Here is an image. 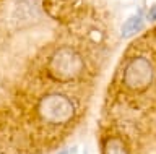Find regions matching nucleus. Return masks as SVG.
Wrapping results in <instances>:
<instances>
[{"label":"nucleus","instance_id":"nucleus-1","mask_svg":"<svg viewBox=\"0 0 156 154\" xmlns=\"http://www.w3.org/2000/svg\"><path fill=\"white\" fill-rule=\"evenodd\" d=\"M119 44L83 0H0V154H54L80 135Z\"/></svg>","mask_w":156,"mask_h":154},{"label":"nucleus","instance_id":"nucleus-2","mask_svg":"<svg viewBox=\"0 0 156 154\" xmlns=\"http://www.w3.org/2000/svg\"><path fill=\"white\" fill-rule=\"evenodd\" d=\"M99 154H156V26L119 54L96 110Z\"/></svg>","mask_w":156,"mask_h":154}]
</instances>
